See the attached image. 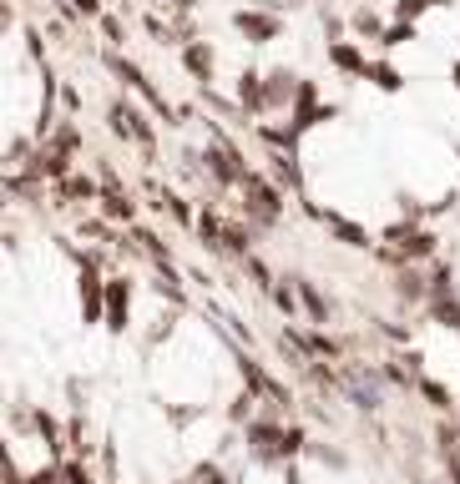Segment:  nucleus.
Here are the masks:
<instances>
[{
	"label": "nucleus",
	"instance_id": "1",
	"mask_svg": "<svg viewBox=\"0 0 460 484\" xmlns=\"http://www.w3.org/2000/svg\"><path fill=\"white\" fill-rule=\"evenodd\" d=\"M243 197H248V217L253 222H278V212H284V202H278V192L263 177L248 172V182H243Z\"/></svg>",
	"mask_w": 460,
	"mask_h": 484
},
{
	"label": "nucleus",
	"instance_id": "2",
	"mask_svg": "<svg viewBox=\"0 0 460 484\" xmlns=\"http://www.w3.org/2000/svg\"><path fill=\"white\" fill-rule=\"evenodd\" d=\"M440 444H445V469H450V484H460V429L440 424Z\"/></svg>",
	"mask_w": 460,
	"mask_h": 484
},
{
	"label": "nucleus",
	"instance_id": "3",
	"mask_svg": "<svg viewBox=\"0 0 460 484\" xmlns=\"http://www.w3.org/2000/svg\"><path fill=\"white\" fill-rule=\"evenodd\" d=\"M288 97H294V76L274 71L268 76V87H263V107H278V101H288Z\"/></svg>",
	"mask_w": 460,
	"mask_h": 484
},
{
	"label": "nucleus",
	"instance_id": "4",
	"mask_svg": "<svg viewBox=\"0 0 460 484\" xmlns=\"http://www.w3.org/2000/svg\"><path fill=\"white\" fill-rule=\"evenodd\" d=\"M81 303H87V318H97V308H101V283L91 278V273L81 278Z\"/></svg>",
	"mask_w": 460,
	"mask_h": 484
},
{
	"label": "nucleus",
	"instance_id": "5",
	"mask_svg": "<svg viewBox=\"0 0 460 484\" xmlns=\"http://www.w3.org/2000/svg\"><path fill=\"white\" fill-rule=\"evenodd\" d=\"M400 298H425V278H420V273H400Z\"/></svg>",
	"mask_w": 460,
	"mask_h": 484
},
{
	"label": "nucleus",
	"instance_id": "6",
	"mask_svg": "<svg viewBox=\"0 0 460 484\" xmlns=\"http://www.w3.org/2000/svg\"><path fill=\"white\" fill-rule=\"evenodd\" d=\"M111 328H127V293H121V283L111 288Z\"/></svg>",
	"mask_w": 460,
	"mask_h": 484
},
{
	"label": "nucleus",
	"instance_id": "7",
	"mask_svg": "<svg viewBox=\"0 0 460 484\" xmlns=\"http://www.w3.org/2000/svg\"><path fill=\"white\" fill-rule=\"evenodd\" d=\"M238 26L248 36H274V21H268V15H238Z\"/></svg>",
	"mask_w": 460,
	"mask_h": 484
},
{
	"label": "nucleus",
	"instance_id": "8",
	"mask_svg": "<svg viewBox=\"0 0 460 484\" xmlns=\"http://www.w3.org/2000/svg\"><path fill=\"white\" fill-rule=\"evenodd\" d=\"M107 212H111V217H131V202H127L121 192H107Z\"/></svg>",
	"mask_w": 460,
	"mask_h": 484
},
{
	"label": "nucleus",
	"instance_id": "9",
	"mask_svg": "<svg viewBox=\"0 0 460 484\" xmlns=\"http://www.w3.org/2000/svg\"><path fill=\"white\" fill-rule=\"evenodd\" d=\"M187 66H193V71H208V66H213V56L203 51V46H193V51H187Z\"/></svg>",
	"mask_w": 460,
	"mask_h": 484
},
{
	"label": "nucleus",
	"instance_id": "10",
	"mask_svg": "<svg viewBox=\"0 0 460 484\" xmlns=\"http://www.w3.org/2000/svg\"><path fill=\"white\" fill-rule=\"evenodd\" d=\"M61 192H66V197H91L97 187H91V182H81V177H71V182H66Z\"/></svg>",
	"mask_w": 460,
	"mask_h": 484
},
{
	"label": "nucleus",
	"instance_id": "11",
	"mask_svg": "<svg viewBox=\"0 0 460 484\" xmlns=\"http://www.w3.org/2000/svg\"><path fill=\"white\" fill-rule=\"evenodd\" d=\"M334 61H340V66H350V71H360V56H354L350 46H334Z\"/></svg>",
	"mask_w": 460,
	"mask_h": 484
},
{
	"label": "nucleus",
	"instance_id": "12",
	"mask_svg": "<svg viewBox=\"0 0 460 484\" xmlns=\"http://www.w3.org/2000/svg\"><path fill=\"white\" fill-rule=\"evenodd\" d=\"M274 298H278V308H284V313H294V288H274Z\"/></svg>",
	"mask_w": 460,
	"mask_h": 484
},
{
	"label": "nucleus",
	"instance_id": "13",
	"mask_svg": "<svg viewBox=\"0 0 460 484\" xmlns=\"http://www.w3.org/2000/svg\"><path fill=\"white\" fill-rule=\"evenodd\" d=\"M420 388H425V398H435L440 409H445V388H440V384H420Z\"/></svg>",
	"mask_w": 460,
	"mask_h": 484
},
{
	"label": "nucleus",
	"instance_id": "14",
	"mask_svg": "<svg viewBox=\"0 0 460 484\" xmlns=\"http://www.w3.org/2000/svg\"><path fill=\"white\" fill-rule=\"evenodd\" d=\"M61 474H66L71 484H91V474H87V469H77V464H71V469H61Z\"/></svg>",
	"mask_w": 460,
	"mask_h": 484
},
{
	"label": "nucleus",
	"instance_id": "15",
	"mask_svg": "<svg viewBox=\"0 0 460 484\" xmlns=\"http://www.w3.org/2000/svg\"><path fill=\"white\" fill-rule=\"evenodd\" d=\"M56 479H61V474H56V469H41V474H36L31 484H56Z\"/></svg>",
	"mask_w": 460,
	"mask_h": 484
},
{
	"label": "nucleus",
	"instance_id": "16",
	"mask_svg": "<svg viewBox=\"0 0 460 484\" xmlns=\"http://www.w3.org/2000/svg\"><path fill=\"white\" fill-rule=\"evenodd\" d=\"M203 484H223V474H213V469H203Z\"/></svg>",
	"mask_w": 460,
	"mask_h": 484
}]
</instances>
